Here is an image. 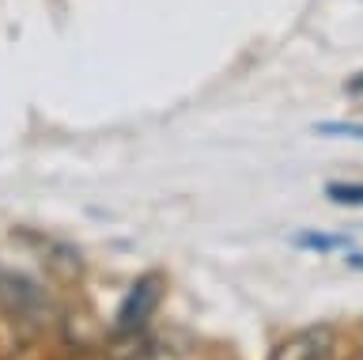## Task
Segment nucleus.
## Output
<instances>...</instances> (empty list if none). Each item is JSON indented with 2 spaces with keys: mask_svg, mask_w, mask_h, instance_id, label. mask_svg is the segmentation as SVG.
I'll use <instances>...</instances> for the list:
<instances>
[{
  "mask_svg": "<svg viewBox=\"0 0 363 360\" xmlns=\"http://www.w3.org/2000/svg\"><path fill=\"white\" fill-rule=\"evenodd\" d=\"M0 311H4L16 326L42 330V322L50 319V300H45L42 285H34L30 277L0 269Z\"/></svg>",
  "mask_w": 363,
  "mask_h": 360,
  "instance_id": "1",
  "label": "nucleus"
},
{
  "mask_svg": "<svg viewBox=\"0 0 363 360\" xmlns=\"http://www.w3.org/2000/svg\"><path fill=\"white\" fill-rule=\"evenodd\" d=\"M159 300H163V277L159 273L136 277V285L125 292V300L118 307V334H140L152 322Z\"/></svg>",
  "mask_w": 363,
  "mask_h": 360,
  "instance_id": "2",
  "label": "nucleus"
},
{
  "mask_svg": "<svg viewBox=\"0 0 363 360\" xmlns=\"http://www.w3.org/2000/svg\"><path fill=\"white\" fill-rule=\"evenodd\" d=\"M269 360H337V334L329 326H306V330L284 337L269 353Z\"/></svg>",
  "mask_w": 363,
  "mask_h": 360,
  "instance_id": "3",
  "label": "nucleus"
},
{
  "mask_svg": "<svg viewBox=\"0 0 363 360\" xmlns=\"http://www.w3.org/2000/svg\"><path fill=\"white\" fill-rule=\"evenodd\" d=\"M45 246H38V258L45 262V269L65 280H76L79 273H84V258H79L68 243H53V239H42Z\"/></svg>",
  "mask_w": 363,
  "mask_h": 360,
  "instance_id": "4",
  "label": "nucleus"
},
{
  "mask_svg": "<svg viewBox=\"0 0 363 360\" xmlns=\"http://www.w3.org/2000/svg\"><path fill=\"white\" fill-rule=\"evenodd\" d=\"M295 246L329 254V251H340V246H352V239H348V235H325V231H299V235H295Z\"/></svg>",
  "mask_w": 363,
  "mask_h": 360,
  "instance_id": "5",
  "label": "nucleus"
},
{
  "mask_svg": "<svg viewBox=\"0 0 363 360\" xmlns=\"http://www.w3.org/2000/svg\"><path fill=\"white\" fill-rule=\"evenodd\" d=\"M325 197L345 209H363V182H329Z\"/></svg>",
  "mask_w": 363,
  "mask_h": 360,
  "instance_id": "6",
  "label": "nucleus"
},
{
  "mask_svg": "<svg viewBox=\"0 0 363 360\" xmlns=\"http://www.w3.org/2000/svg\"><path fill=\"white\" fill-rule=\"evenodd\" d=\"M318 137H345V141H363L359 121H318L314 126Z\"/></svg>",
  "mask_w": 363,
  "mask_h": 360,
  "instance_id": "7",
  "label": "nucleus"
},
{
  "mask_svg": "<svg viewBox=\"0 0 363 360\" xmlns=\"http://www.w3.org/2000/svg\"><path fill=\"white\" fill-rule=\"evenodd\" d=\"M345 95L348 99H363V72H356V76H348V80H345Z\"/></svg>",
  "mask_w": 363,
  "mask_h": 360,
  "instance_id": "8",
  "label": "nucleus"
},
{
  "mask_svg": "<svg viewBox=\"0 0 363 360\" xmlns=\"http://www.w3.org/2000/svg\"><path fill=\"white\" fill-rule=\"evenodd\" d=\"M348 266H356V269H363V254H352V258H348Z\"/></svg>",
  "mask_w": 363,
  "mask_h": 360,
  "instance_id": "9",
  "label": "nucleus"
}]
</instances>
